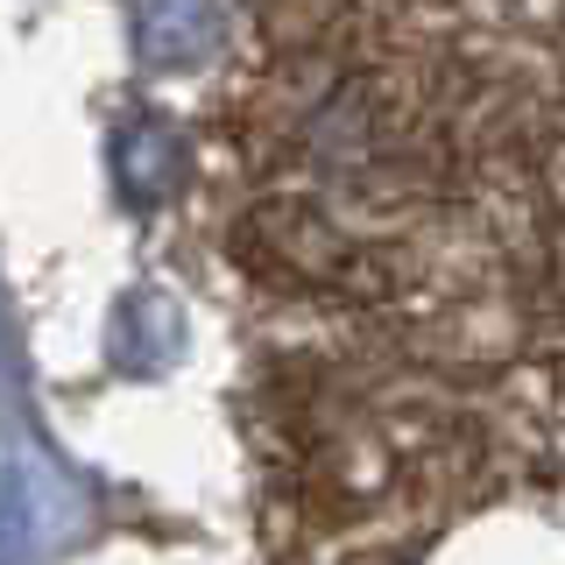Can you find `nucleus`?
<instances>
[{"instance_id":"obj_2","label":"nucleus","mask_w":565,"mask_h":565,"mask_svg":"<svg viewBox=\"0 0 565 565\" xmlns=\"http://www.w3.org/2000/svg\"><path fill=\"white\" fill-rule=\"evenodd\" d=\"M114 177H120V199L135 212H149L156 199H170L177 177H184V141L163 114H135L128 128L114 135Z\"/></svg>"},{"instance_id":"obj_1","label":"nucleus","mask_w":565,"mask_h":565,"mask_svg":"<svg viewBox=\"0 0 565 565\" xmlns=\"http://www.w3.org/2000/svg\"><path fill=\"white\" fill-rule=\"evenodd\" d=\"M226 0H128V35L141 64L156 71H199L226 50Z\"/></svg>"}]
</instances>
